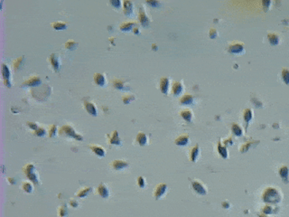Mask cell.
Masks as SVG:
<instances>
[{
	"label": "cell",
	"mask_w": 289,
	"mask_h": 217,
	"mask_svg": "<svg viewBox=\"0 0 289 217\" xmlns=\"http://www.w3.org/2000/svg\"><path fill=\"white\" fill-rule=\"evenodd\" d=\"M94 79V82L95 84H97L98 86H105L106 85V77L104 73H100V72H96L93 76Z\"/></svg>",
	"instance_id": "17"
},
{
	"label": "cell",
	"mask_w": 289,
	"mask_h": 217,
	"mask_svg": "<svg viewBox=\"0 0 289 217\" xmlns=\"http://www.w3.org/2000/svg\"><path fill=\"white\" fill-rule=\"evenodd\" d=\"M83 106H84V108L86 109V111L88 113H90V115H92V116H97L98 115V109H97V107H96V105L94 103L90 102L89 101H83Z\"/></svg>",
	"instance_id": "16"
},
{
	"label": "cell",
	"mask_w": 289,
	"mask_h": 217,
	"mask_svg": "<svg viewBox=\"0 0 289 217\" xmlns=\"http://www.w3.org/2000/svg\"><path fill=\"white\" fill-rule=\"evenodd\" d=\"M123 12L126 16H133L134 14V3L129 0L123 1Z\"/></svg>",
	"instance_id": "12"
},
{
	"label": "cell",
	"mask_w": 289,
	"mask_h": 217,
	"mask_svg": "<svg viewBox=\"0 0 289 217\" xmlns=\"http://www.w3.org/2000/svg\"><path fill=\"white\" fill-rule=\"evenodd\" d=\"M183 90V84L182 82H173V85H172V93L175 95V96H178L180 95L181 93L182 92Z\"/></svg>",
	"instance_id": "20"
},
{
	"label": "cell",
	"mask_w": 289,
	"mask_h": 217,
	"mask_svg": "<svg viewBox=\"0 0 289 217\" xmlns=\"http://www.w3.org/2000/svg\"><path fill=\"white\" fill-rule=\"evenodd\" d=\"M110 167L114 170H121V169H124L128 166V163L125 161V160H121V159H116V160H113L112 162L110 163Z\"/></svg>",
	"instance_id": "9"
},
{
	"label": "cell",
	"mask_w": 289,
	"mask_h": 217,
	"mask_svg": "<svg viewBox=\"0 0 289 217\" xmlns=\"http://www.w3.org/2000/svg\"><path fill=\"white\" fill-rule=\"evenodd\" d=\"M193 101H194V98L192 94L185 93L180 98L179 103L182 105H191L193 103Z\"/></svg>",
	"instance_id": "19"
},
{
	"label": "cell",
	"mask_w": 289,
	"mask_h": 217,
	"mask_svg": "<svg viewBox=\"0 0 289 217\" xmlns=\"http://www.w3.org/2000/svg\"><path fill=\"white\" fill-rule=\"evenodd\" d=\"M69 204H70V205L72 206V208H77V207L79 206V203H78V201H76L75 199H71Z\"/></svg>",
	"instance_id": "44"
},
{
	"label": "cell",
	"mask_w": 289,
	"mask_h": 217,
	"mask_svg": "<svg viewBox=\"0 0 289 217\" xmlns=\"http://www.w3.org/2000/svg\"><path fill=\"white\" fill-rule=\"evenodd\" d=\"M159 88L161 92L163 94H167L170 88V79L168 77H162L159 82Z\"/></svg>",
	"instance_id": "10"
},
{
	"label": "cell",
	"mask_w": 289,
	"mask_h": 217,
	"mask_svg": "<svg viewBox=\"0 0 289 217\" xmlns=\"http://www.w3.org/2000/svg\"><path fill=\"white\" fill-rule=\"evenodd\" d=\"M33 133H34V135H36V136H37V137H43V136L45 134V129H44V128H43L38 127L36 130H34V131H33Z\"/></svg>",
	"instance_id": "37"
},
{
	"label": "cell",
	"mask_w": 289,
	"mask_h": 217,
	"mask_svg": "<svg viewBox=\"0 0 289 217\" xmlns=\"http://www.w3.org/2000/svg\"><path fill=\"white\" fill-rule=\"evenodd\" d=\"M219 36V34H218V31H217L215 28H211L210 29V31H209V36L211 37V38H216Z\"/></svg>",
	"instance_id": "39"
},
{
	"label": "cell",
	"mask_w": 289,
	"mask_h": 217,
	"mask_svg": "<svg viewBox=\"0 0 289 217\" xmlns=\"http://www.w3.org/2000/svg\"><path fill=\"white\" fill-rule=\"evenodd\" d=\"M59 135L62 136V137H69V138H72V139H75L77 140H82L83 138L81 135L78 134L75 129L70 125H63L59 129Z\"/></svg>",
	"instance_id": "1"
},
{
	"label": "cell",
	"mask_w": 289,
	"mask_h": 217,
	"mask_svg": "<svg viewBox=\"0 0 289 217\" xmlns=\"http://www.w3.org/2000/svg\"><path fill=\"white\" fill-rule=\"evenodd\" d=\"M41 83V78L38 75H32L30 76L28 79H26L24 83L22 84V86H25V87H34V86H38Z\"/></svg>",
	"instance_id": "7"
},
{
	"label": "cell",
	"mask_w": 289,
	"mask_h": 217,
	"mask_svg": "<svg viewBox=\"0 0 289 217\" xmlns=\"http://www.w3.org/2000/svg\"><path fill=\"white\" fill-rule=\"evenodd\" d=\"M189 143V137L187 135H182L175 139V144L177 146H185Z\"/></svg>",
	"instance_id": "28"
},
{
	"label": "cell",
	"mask_w": 289,
	"mask_h": 217,
	"mask_svg": "<svg viewBox=\"0 0 289 217\" xmlns=\"http://www.w3.org/2000/svg\"><path fill=\"white\" fill-rule=\"evenodd\" d=\"M77 46H78V43H77L76 41L72 40V39L68 40V41L64 44V47H65L66 49H68V50H74Z\"/></svg>",
	"instance_id": "32"
},
{
	"label": "cell",
	"mask_w": 289,
	"mask_h": 217,
	"mask_svg": "<svg viewBox=\"0 0 289 217\" xmlns=\"http://www.w3.org/2000/svg\"><path fill=\"white\" fill-rule=\"evenodd\" d=\"M51 26L54 28V30H64V29H66L67 25L62 21H56V22H53L51 24Z\"/></svg>",
	"instance_id": "26"
},
{
	"label": "cell",
	"mask_w": 289,
	"mask_h": 217,
	"mask_svg": "<svg viewBox=\"0 0 289 217\" xmlns=\"http://www.w3.org/2000/svg\"><path fill=\"white\" fill-rule=\"evenodd\" d=\"M219 151H220V154L223 158H226V157H227V150H226V148H224L223 147L219 146Z\"/></svg>",
	"instance_id": "43"
},
{
	"label": "cell",
	"mask_w": 289,
	"mask_h": 217,
	"mask_svg": "<svg viewBox=\"0 0 289 217\" xmlns=\"http://www.w3.org/2000/svg\"><path fill=\"white\" fill-rule=\"evenodd\" d=\"M232 130H233V132H234L236 135H238V136L241 135V129H240V128L238 126L237 124H234V125L232 126Z\"/></svg>",
	"instance_id": "41"
},
{
	"label": "cell",
	"mask_w": 289,
	"mask_h": 217,
	"mask_svg": "<svg viewBox=\"0 0 289 217\" xmlns=\"http://www.w3.org/2000/svg\"><path fill=\"white\" fill-rule=\"evenodd\" d=\"M57 130H58V128H57V126L55 124L50 125L49 126V137L50 138L55 137L56 134H57Z\"/></svg>",
	"instance_id": "35"
},
{
	"label": "cell",
	"mask_w": 289,
	"mask_h": 217,
	"mask_svg": "<svg viewBox=\"0 0 289 217\" xmlns=\"http://www.w3.org/2000/svg\"><path fill=\"white\" fill-rule=\"evenodd\" d=\"M136 22L135 21H125V22H123V23H121L120 24V25H119V29L121 30V31H130V30H133V28H134V26L136 25Z\"/></svg>",
	"instance_id": "22"
},
{
	"label": "cell",
	"mask_w": 289,
	"mask_h": 217,
	"mask_svg": "<svg viewBox=\"0 0 289 217\" xmlns=\"http://www.w3.org/2000/svg\"><path fill=\"white\" fill-rule=\"evenodd\" d=\"M166 190H167V185H166L165 184H160V185H158L156 187L155 192H154V196H155L156 199H159L161 198L162 196H163V195L165 194Z\"/></svg>",
	"instance_id": "18"
},
{
	"label": "cell",
	"mask_w": 289,
	"mask_h": 217,
	"mask_svg": "<svg viewBox=\"0 0 289 217\" xmlns=\"http://www.w3.org/2000/svg\"><path fill=\"white\" fill-rule=\"evenodd\" d=\"M109 3L110 5H112L114 7H117V8H119L122 5V2L120 0H110Z\"/></svg>",
	"instance_id": "38"
},
{
	"label": "cell",
	"mask_w": 289,
	"mask_h": 217,
	"mask_svg": "<svg viewBox=\"0 0 289 217\" xmlns=\"http://www.w3.org/2000/svg\"><path fill=\"white\" fill-rule=\"evenodd\" d=\"M121 99H122V101H123V102H124L125 104H128V103H130L131 101H133L136 99V97H135L134 94H125V95L122 96Z\"/></svg>",
	"instance_id": "33"
},
{
	"label": "cell",
	"mask_w": 289,
	"mask_h": 217,
	"mask_svg": "<svg viewBox=\"0 0 289 217\" xmlns=\"http://www.w3.org/2000/svg\"><path fill=\"white\" fill-rule=\"evenodd\" d=\"M244 119H245V120L247 121V122H249L250 120H251V118H252V110L251 109H250V108H247V109H245V111H244Z\"/></svg>",
	"instance_id": "36"
},
{
	"label": "cell",
	"mask_w": 289,
	"mask_h": 217,
	"mask_svg": "<svg viewBox=\"0 0 289 217\" xmlns=\"http://www.w3.org/2000/svg\"><path fill=\"white\" fill-rule=\"evenodd\" d=\"M27 126L29 127V128H30L33 131H34V130H36V128H38L37 124H36V123H34V122H27Z\"/></svg>",
	"instance_id": "45"
},
{
	"label": "cell",
	"mask_w": 289,
	"mask_h": 217,
	"mask_svg": "<svg viewBox=\"0 0 289 217\" xmlns=\"http://www.w3.org/2000/svg\"><path fill=\"white\" fill-rule=\"evenodd\" d=\"M21 188H22L25 193H28V194H29V193H32V192H33V189H34L32 183L29 182V181H24V182H23L22 185H21Z\"/></svg>",
	"instance_id": "29"
},
{
	"label": "cell",
	"mask_w": 289,
	"mask_h": 217,
	"mask_svg": "<svg viewBox=\"0 0 289 217\" xmlns=\"http://www.w3.org/2000/svg\"><path fill=\"white\" fill-rule=\"evenodd\" d=\"M7 180H9V183H10V184H15V183H16V179L11 178V177H8Z\"/></svg>",
	"instance_id": "47"
},
{
	"label": "cell",
	"mask_w": 289,
	"mask_h": 217,
	"mask_svg": "<svg viewBox=\"0 0 289 217\" xmlns=\"http://www.w3.org/2000/svg\"><path fill=\"white\" fill-rule=\"evenodd\" d=\"M146 4L152 6L153 7H158L161 6V2L159 1H156V0H152V1H146Z\"/></svg>",
	"instance_id": "40"
},
{
	"label": "cell",
	"mask_w": 289,
	"mask_h": 217,
	"mask_svg": "<svg viewBox=\"0 0 289 217\" xmlns=\"http://www.w3.org/2000/svg\"><path fill=\"white\" fill-rule=\"evenodd\" d=\"M23 172L25 175V177L29 179V181H31L35 184H39V179H38L37 173L36 172V167H35L34 164H32V163L26 164L23 167Z\"/></svg>",
	"instance_id": "2"
},
{
	"label": "cell",
	"mask_w": 289,
	"mask_h": 217,
	"mask_svg": "<svg viewBox=\"0 0 289 217\" xmlns=\"http://www.w3.org/2000/svg\"><path fill=\"white\" fill-rule=\"evenodd\" d=\"M137 184H138V185L141 187V188H143L145 186V180H144V178L143 177H139L138 178H137Z\"/></svg>",
	"instance_id": "42"
},
{
	"label": "cell",
	"mask_w": 289,
	"mask_h": 217,
	"mask_svg": "<svg viewBox=\"0 0 289 217\" xmlns=\"http://www.w3.org/2000/svg\"><path fill=\"white\" fill-rule=\"evenodd\" d=\"M24 60H25L24 56H20V57H18L17 59H16L13 62V66H14V69L16 71L20 70L23 67V65L24 64Z\"/></svg>",
	"instance_id": "25"
},
{
	"label": "cell",
	"mask_w": 289,
	"mask_h": 217,
	"mask_svg": "<svg viewBox=\"0 0 289 217\" xmlns=\"http://www.w3.org/2000/svg\"><path fill=\"white\" fill-rule=\"evenodd\" d=\"M107 141L110 146H121L122 142L118 136V132L117 130L112 131L110 134H107Z\"/></svg>",
	"instance_id": "5"
},
{
	"label": "cell",
	"mask_w": 289,
	"mask_h": 217,
	"mask_svg": "<svg viewBox=\"0 0 289 217\" xmlns=\"http://www.w3.org/2000/svg\"><path fill=\"white\" fill-rule=\"evenodd\" d=\"M192 185L193 190L199 194V195H205L207 193V189L206 187L198 180H193L192 182Z\"/></svg>",
	"instance_id": "11"
},
{
	"label": "cell",
	"mask_w": 289,
	"mask_h": 217,
	"mask_svg": "<svg viewBox=\"0 0 289 217\" xmlns=\"http://www.w3.org/2000/svg\"><path fill=\"white\" fill-rule=\"evenodd\" d=\"M2 76H3V82L4 84L8 87L11 88L12 83H11V72L8 68V66L6 63H2Z\"/></svg>",
	"instance_id": "3"
},
{
	"label": "cell",
	"mask_w": 289,
	"mask_h": 217,
	"mask_svg": "<svg viewBox=\"0 0 289 217\" xmlns=\"http://www.w3.org/2000/svg\"><path fill=\"white\" fill-rule=\"evenodd\" d=\"M147 140H148L147 136H146L144 133H143V132H139V133L137 134V142L140 145V146H144V145H146Z\"/></svg>",
	"instance_id": "27"
},
{
	"label": "cell",
	"mask_w": 289,
	"mask_h": 217,
	"mask_svg": "<svg viewBox=\"0 0 289 217\" xmlns=\"http://www.w3.org/2000/svg\"><path fill=\"white\" fill-rule=\"evenodd\" d=\"M89 147H90V150H91L95 155H97V156L99 157V158H104L105 155H106L105 149H104L102 147L99 146V145L90 144V146H89Z\"/></svg>",
	"instance_id": "14"
},
{
	"label": "cell",
	"mask_w": 289,
	"mask_h": 217,
	"mask_svg": "<svg viewBox=\"0 0 289 217\" xmlns=\"http://www.w3.org/2000/svg\"><path fill=\"white\" fill-rule=\"evenodd\" d=\"M281 76H282V79L284 81L285 83L289 84V70L285 68L282 70V73H281Z\"/></svg>",
	"instance_id": "34"
},
{
	"label": "cell",
	"mask_w": 289,
	"mask_h": 217,
	"mask_svg": "<svg viewBox=\"0 0 289 217\" xmlns=\"http://www.w3.org/2000/svg\"><path fill=\"white\" fill-rule=\"evenodd\" d=\"M268 41L270 42L271 44H278V43L280 41V37L276 33H269L268 36Z\"/></svg>",
	"instance_id": "30"
},
{
	"label": "cell",
	"mask_w": 289,
	"mask_h": 217,
	"mask_svg": "<svg viewBox=\"0 0 289 217\" xmlns=\"http://www.w3.org/2000/svg\"><path fill=\"white\" fill-rule=\"evenodd\" d=\"M180 115L182 116V118L183 120H185L187 122H191L192 120H193V113L191 109H183L180 112Z\"/></svg>",
	"instance_id": "23"
},
{
	"label": "cell",
	"mask_w": 289,
	"mask_h": 217,
	"mask_svg": "<svg viewBox=\"0 0 289 217\" xmlns=\"http://www.w3.org/2000/svg\"><path fill=\"white\" fill-rule=\"evenodd\" d=\"M112 86L115 89L120 90H127L130 89L129 86L126 85V82L124 81L120 80V79H113L112 80Z\"/></svg>",
	"instance_id": "13"
},
{
	"label": "cell",
	"mask_w": 289,
	"mask_h": 217,
	"mask_svg": "<svg viewBox=\"0 0 289 217\" xmlns=\"http://www.w3.org/2000/svg\"><path fill=\"white\" fill-rule=\"evenodd\" d=\"M228 50L231 54H240L244 53V44L241 42H231L228 46Z\"/></svg>",
	"instance_id": "4"
},
{
	"label": "cell",
	"mask_w": 289,
	"mask_h": 217,
	"mask_svg": "<svg viewBox=\"0 0 289 217\" xmlns=\"http://www.w3.org/2000/svg\"><path fill=\"white\" fill-rule=\"evenodd\" d=\"M200 154V148H199L198 145H196L195 147H193L191 150H190V159L191 161L194 162L197 160Z\"/></svg>",
	"instance_id": "24"
},
{
	"label": "cell",
	"mask_w": 289,
	"mask_h": 217,
	"mask_svg": "<svg viewBox=\"0 0 289 217\" xmlns=\"http://www.w3.org/2000/svg\"><path fill=\"white\" fill-rule=\"evenodd\" d=\"M96 192H97V194L99 196H101L103 198H107L109 196V190H108V186L105 184H103V183H101V184H99L98 185V187L96 189Z\"/></svg>",
	"instance_id": "15"
},
{
	"label": "cell",
	"mask_w": 289,
	"mask_h": 217,
	"mask_svg": "<svg viewBox=\"0 0 289 217\" xmlns=\"http://www.w3.org/2000/svg\"><path fill=\"white\" fill-rule=\"evenodd\" d=\"M92 191V188L90 186H85V187H81L80 188L76 193H75V196L80 197V198H83L89 196L90 192Z\"/></svg>",
	"instance_id": "21"
},
{
	"label": "cell",
	"mask_w": 289,
	"mask_h": 217,
	"mask_svg": "<svg viewBox=\"0 0 289 217\" xmlns=\"http://www.w3.org/2000/svg\"><path fill=\"white\" fill-rule=\"evenodd\" d=\"M138 21L139 23L144 26V27H147L149 25H150V19L148 17L145 10L141 6L139 8V12H138Z\"/></svg>",
	"instance_id": "8"
},
{
	"label": "cell",
	"mask_w": 289,
	"mask_h": 217,
	"mask_svg": "<svg viewBox=\"0 0 289 217\" xmlns=\"http://www.w3.org/2000/svg\"><path fill=\"white\" fill-rule=\"evenodd\" d=\"M57 214H58V216L59 217H64L68 215V209H67V206L62 204L61 206H59L57 208Z\"/></svg>",
	"instance_id": "31"
},
{
	"label": "cell",
	"mask_w": 289,
	"mask_h": 217,
	"mask_svg": "<svg viewBox=\"0 0 289 217\" xmlns=\"http://www.w3.org/2000/svg\"><path fill=\"white\" fill-rule=\"evenodd\" d=\"M48 63H50V65L52 66V68L55 72H58L60 70V65H61L60 57L56 53L52 54L48 57Z\"/></svg>",
	"instance_id": "6"
},
{
	"label": "cell",
	"mask_w": 289,
	"mask_h": 217,
	"mask_svg": "<svg viewBox=\"0 0 289 217\" xmlns=\"http://www.w3.org/2000/svg\"><path fill=\"white\" fill-rule=\"evenodd\" d=\"M133 32H134L135 34H138V33H139V28H138V27H134V28H133Z\"/></svg>",
	"instance_id": "46"
}]
</instances>
